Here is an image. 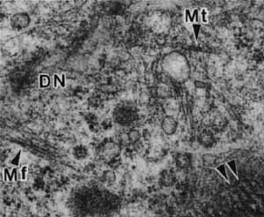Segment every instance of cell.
<instances>
[{"mask_svg":"<svg viewBox=\"0 0 264 217\" xmlns=\"http://www.w3.org/2000/svg\"><path fill=\"white\" fill-rule=\"evenodd\" d=\"M216 170L218 172V173L225 178L227 183H229L230 179L228 178V175H227V170H226V164H222V165H219L216 168Z\"/></svg>","mask_w":264,"mask_h":217,"instance_id":"1","label":"cell"},{"mask_svg":"<svg viewBox=\"0 0 264 217\" xmlns=\"http://www.w3.org/2000/svg\"><path fill=\"white\" fill-rule=\"evenodd\" d=\"M185 12H186V21H187L188 20L190 21L191 22H194V19H196V21H198L199 20H198V11L197 10H195L194 11V13H193V15L191 16L190 15V12H189V10H186L185 11Z\"/></svg>","mask_w":264,"mask_h":217,"instance_id":"2","label":"cell"},{"mask_svg":"<svg viewBox=\"0 0 264 217\" xmlns=\"http://www.w3.org/2000/svg\"><path fill=\"white\" fill-rule=\"evenodd\" d=\"M226 166L229 167V169L231 170V172L233 173L234 177L238 179V171H237V168H236V163L234 160H231V162L226 163Z\"/></svg>","mask_w":264,"mask_h":217,"instance_id":"3","label":"cell"},{"mask_svg":"<svg viewBox=\"0 0 264 217\" xmlns=\"http://www.w3.org/2000/svg\"><path fill=\"white\" fill-rule=\"evenodd\" d=\"M193 30H194V34H195V38L196 40L198 39V35H199V32L201 30V25L198 23H193Z\"/></svg>","mask_w":264,"mask_h":217,"instance_id":"4","label":"cell"},{"mask_svg":"<svg viewBox=\"0 0 264 217\" xmlns=\"http://www.w3.org/2000/svg\"><path fill=\"white\" fill-rule=\"evenodd\" d=\"M57 81L60 82L61 86H62V87H64V86H65V76H64V75H63V79L60 80L57 75H55V76H54V86H55V87L56 86V83H57Z\"/></svg>","mask_w":264,"mask_h":217,"instance_id":"5","label":"cell"},{"mask_svg":"<svg viewBox=\"0 0 264 217\" xmlns=\"http://www.w3.org/2000/svg\"><path fill=\"white\" fill-rule=\"evenodd\" d=\"M20 155H21V151H19L18 154L16 155V156L13 158L11 161V164L12 165H15V166H18L19 165V161H20Z\"/></svg>","mask_w":264,"mask_h":217,"instance_id":"6","label":"cell"},{"mask_svg":"<svg viewBox=\"0 0 264 217\" xmlns=\"http://www.w3.org/2000/svg\"><path fill=\"white\" fill-rule=\"evenodd\" d=\"M4 180H5V181H7V180H9L10 182H11V181H12V178H11V174L9 173V171H8V169H5Z\"/></svg>","mask_w":264,"mask_h":217,"instance_id":"7","label":"cell"},{"mask_svg":"<svg viewBox=\"0 0 264 217\" xmlns=\"http://www.w3.org/2000/svg\"><path fill=\"white\" fill-rule=\"evenodd\" d=\"M27 170H28V167L27 166H24L23 168H22V179L23 180H26V178H27V176H26V172H27Z\"/></svg>","mask_w":264,"mask_h":217,"instance_id":"8","label":"cell"},{"mask_svg":"<svg viewBox=\"0 0 264 217\" xmlns=\"http://www.w3.org/2000/svg\"><path fill=\"white\" fill-rule=\"evenodd\" d=\"M14 177V180L15 181H18V177H17V170L16 169H14L13 170H12V173H11V178Z\"/></svg>","mask_w":264,"mask_h":217,"instance_id":"9","label":"cell"},{"mask_svg":"<svg viewBox=\"0 0 264 217\" xmlns=\"http://www.w3.org/2000/svg\"><path fill=\"white\" fill-rule=\"evenodd\" d=\"M202 14H203V20H204V21L205 22L206 21V12H205V10H204L203 11V12H202Z\"/></svg>","mask_w":264,"mask_h":217,"instance_id":"10","label":"cell"}]
</instances>
